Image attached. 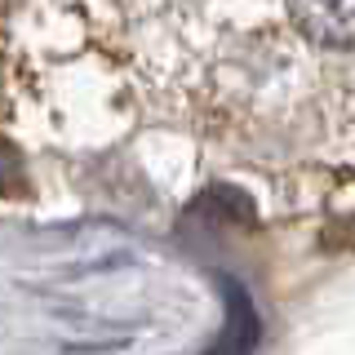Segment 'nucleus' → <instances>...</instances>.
<instances>
[{
    "instance_id": "nucleus-1",
    "label": "nucleus",
    "mask_w": 355,
    "mask_h": 355,
    "mask_svg": "<svg viewBox=\"0 0 355 355\" xmlns=\"http://www.w3.org/2000/svg\"><path fill=\"white\" fill-rule=\"evenodd\" d=\"M288 9L306 40L329 44V49L355 44V0H288Z\"/></svg>"
}]
</instances>
